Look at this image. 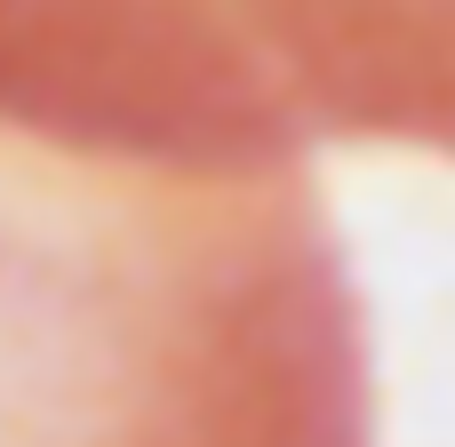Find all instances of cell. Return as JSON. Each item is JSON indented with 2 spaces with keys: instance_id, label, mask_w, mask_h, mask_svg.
I'll use <instances>...</instances> for the list:
<instances>
[{
  "instance_id": "cell-2",
  "label": "cell",
  "mask_w": 455,
  "mask_h": 447,
  "mask_svg": "<svg viewBox=\"0 0 455 447\" xmlns=\"http://www.w3.org/2000/svg\"><path fill=\"white\" fill-rule=\"evenodd\" d=\"M0 112L144 160H455V0H0Z\"/></svg>"
},
{
  "instance_id": "cell-1",
  "label": "cell",
  "mask_w": 455,
  "mask_h": 447,
  "mask_svg": "<svg viewBox=\"0 0 455 447\" xmlns=\"http://www.w3.org/2000/svg\"><path fill=\"white\" fill-rule=\"evenodd\" d=\"M0 447H376L296 160H144L0 112Z\"/></svg>"
}]
</instances>
